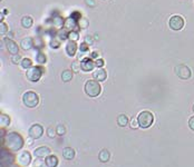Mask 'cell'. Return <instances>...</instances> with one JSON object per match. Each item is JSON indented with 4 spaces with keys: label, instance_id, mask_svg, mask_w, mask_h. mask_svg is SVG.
<instances>
[{
    "label": "cell",
    "instance_id": "836d02e7",
    "mask_svg": "<svg viewBox=\"0 0 194 167\" xmlns=\"http://www.w3.org/2000/svg\"><path fill=\"white\" fill-rule=\"evenodd\" d=\"M56 132L54 130V128H48V130H47V135H48V137H50V138H54L55 136H56Z\"/></svg>",
    "mask_w": 194,
    "mask_h": 167
},
{
    "label": "cell",
    "instance_id": "74e56055",
    "mask_svg": "<svg viewBox=\"0 0 194 167\" xmlns=\"http://www.w3.org/2000/svg\"><path fill=\"white\" fill-rule=\"evenodd\" d=\"M86 41H87V43H89V44H92V43H93V40L91 39V37H89V36H88V37L86 38Z\"/></svg>",
    "mask_w": 194,
    "mask_h": 167
},
{
    "label": "cell",
    "instance_id": "ba28073f",
    "mask_svg": "<svg viewBox=\"0 0 194 167\" xmlns=\"http://www.w3.org/2000/svg\"><path fill=\"white\" fill-rule=\"evenodd\" d=\"M29 137H31L32 139H39L44 134V128L41 125L39 124H34L31 127L29 128Z\"/></svg>",
    "mask_w": 194,
    "mask_h": 167
},
{
    "label": "cell",
    "instance_id": "4316f807",
    "mask_svg": "<svg viewBox=\"0 0 194 167\" xmlns=\"http://www.w3.org/2000/svg\"><path fill=\"white\" fill-rule=\"evenodd\" d=\"M56 133L58 136H63L66 134V127H65L64 125H58L56 128Z\"/></svg>",
    "mask_w": 194,
    "mask_h": 167
},
{
    "label": "cell",
    "instance_id": "8fae6325",
    "mask_svg": "<svg viewBox=\"0 0 194 167\" xmlns=\"http://www.w3.org/2000/svg\"><path fill=\"white\" fill-rule=\"evenodd\" d=\"M95 66H96L95 63H94V60H92L91 58L83 59L82 63H80V67H82V70H84V72H92Z\"/></svg>",
    "mask_w": 194,
    "mask_h": 167
},
{
    "label": "cell",
    "instance_id": "484cf974",
    "mask_svg": "<svg viewBox=\"0 0 194 167\" xmlns=\"http://www.w3.org/2000/svg\"><path fill=\"white\" fill-rule=\"evenodd\" d=\"M79 36H78V32H76V30H73V31H69L68 34V39L73 40V41H77Z\"/></svg>",
    "mask_w": 194,
    "mask_h": 167
},
{
    "label": "cell",
    "instance_id": "7c38bea8",
    "mask_svg": "<svg viewBox=\"0 0 194 167\" xmlns=\"http://www.w3.org/2000/svg\"><path fill=\"white\" fill-rule=\"evenodd\" d=\"M5 43H6V46H7V49H8V51L11 53V55H17V53H18L19 47L13 40L9 39V38H6Z\"/></svg>",
    "mask_w": 194,
    "mask_h": 167
},
{
    "label": "cell",
    "instance_id": "d4e9b609",
    "mask_svg": "<svg viewBox=\"0 0 194 167\" xmlns=\"http://www.w3.org/2000/svg\"><path fill=\"white\" fill-rule=\"evenodd\" d=\"M20 64H21L22 68H26V69H29L30 67H32V63H31V59L29 58H24L21 61H20Z\"/></svg>",
    "mask_w": 194,
    "mask_h": 167
},
{
    "label": "cell",
    "instance_id": "ac0fdd59",
    "mask_svg": "<svg viewBox=\"0 0 194 167\" xmlns=\"http://www.w3.org/2000/svg\"><path fill=\"white\" fill-rule=\"evenodd\" d=\"M77 26H78V22L74 18H67V20L65 21V27H66V29L69 30V31L75 30Z\"/></svg>",
    "mask_w": 194,
    "mask_h": 167
},
{
    "label": "cell",
    "instance_id": "9a60e30c",
    "mask_svg": "<svg viewBox=\"0 0 194 167\" xmlns=\"http://www.w3.org/2000/svg\"><path fill=\"white\" fill-rule=\"evenodd\" d=\"M76 51H77L76 41L68 40V43H67V45H66V53H68V56H70V57H74V56L76 55Z\"/></svg>",
    "mask_w": 194,
    "mask_h": 167
},
{
    "label": "cell",
    "instance_id": "603a6c76",
    "mask_svg": "<svg viewBox=\"0 0 194 167\" xmlns=\"http://www.w3.org/2000/svg\"><path fill=\"white\" fill-rule=\"evenodd\" d=\"M32 24H34V20H32L31 17L26 16V17H24V18L21 19V25H22L24 28H26V29L30 28V27L32 26Z\"/></svg>",
    "mask_w": 194,
    "mask_h": 167
},
{
    "label": "cell",
    "instance_id": "f1b7e54d",
    "mask_svg": "<svg viewBox=\"0 0 194 167\" xmlns=\"http://www.w3.org/2000/svg\"><path fill=\"white\" fill-rule=\"evenodd\" d=\"M34 167H47V165H46V162L41 160V158H38V160H35Z\"/></svg>",
    "mask_w": 194,
    "mask_h": 167
},
{
    "label": "cell",
    "instance_id": "52a82bcc",
    "mask_svg": "<svg viewBox=\"0 0 194 167\" xmlns=\"http://www.w3.org/2000/svg\"><path fill=\"white\" fill-rule=\"evenodd\" d=\"M168 25H170L171 29L173 30H181L184 27V19L182 18L181 16H172L170 18V21H168Z\"/></svg>",
    "mask_w": 194,
    "mask_h": 167
},
{
    "label": "cell",
    "instance_id": "7402d4cb",
    "mask_svg": "<svg viewBox=\"0 0 194 167\" xmlns=\"http://www.w3.org/2000/svg\"><path fill=\"white\" fill-rule=\"evenodd\" d=\"M61 79L63 81L68 82L73 79V70H69V69H66L64 72H61Z\"/></svg>",
    "mask_w": 194,
    "mask_h": 167
},
{
    "label": "cell",
    "instance_id": "ffe728a7",
    "mask_svg": "<svg viewBox=\"0 0 194 167\" xmlns=\"http://www.w3.org/2000/svg\"><path fill=\"white\" fill-rule=\"evenodd\" d=\"M128 122H130V120H128V117L124 114H121L120 116L117 117V124H118L120 127H126L128 125Z\"/></svg>",
    "mask_w": 194,
    "mask_h": 167
},
{
    "label": "cell",
    "instance_id": "cb8c5ba5",
    "mask_svg": "<svg viewBox=\"0 0 194 167\" xmlns=\"http://www.w3.org/2000/svg\"><path fill=\"white\" fill-rule=\"evenodd\" d=\"M0 125H1V127L9 126L10 125V117L6 114H1V116H0Z\"/></svg>",
    "mask_w": 194,
    "mask_h": 167
},
{
    "label": "cell",
    "instance_id": "d6986e66",
    "mask_svg": "<svg viewBox=\"0 0 194 167\" xmlns=\"http://www.w3.org/2000/svg\"><path fill=\"white\" fill-rule=\"evenodd\" d=\"M98 159L102 163H107L111 159V153L107 149H102L98 154Z\"/></svg>",
    "mask_w": 194,
    "mask_h": 167
},
{
    "label": "cell",
    "instance_id": "5bb4252c",
    "mask_svg": "<svg viewBox=\"0 0 194 167\" xmlns=\"http://www.w3.org/2000/svg\"><path fill=\"white\" fill-rule=\"evenodd\" d=\"M94 79L95 80H97V81H104V80H106V78H107V72H106V70L104 68H97L94 72Z\"/></svg>",
    "mask_w": 194,
    "mask_h": 167
},
{
    "label": "cell",
    "instance_id": "6da1fadb",
    "mask_svg": "<svg viewBox=\"0 0 194 167\" xmlns=\"http://www.w3.org/2000/svg\"><path fill=\"white\" fill-rule=\"evenodd\" d=\"M25 145V141L22 136L18 134L17 132H10L6 136V146L10 149L11 151H18L22 149Z\"/></svg>",
    "mask_w": 194,
    "mask_h": 167
},
{
    "label": "cell",
    "instance_id": "277c9868",
    "mask_svg": "<svg viewBox=\"0 0 194 167\" xmlns=\"http://www.w3.org/2000/svg\"><path fill=\"white\" fill-rule=\"evenodd\" d=\"M22 101L28 108H35L39 104V96L35 91H27L22 96Z\"/></svg>",
    "mask_w": 194,
    "mask_h": 167
},
{
    "label": "cell",
    "instance_id": "1f68e13d",
    "mask_svg": "<svg viewBox=\"0 0 194 167\" xmlns=\"http://www.w3.org/2000/svg\"><path fill=\"white\" fill-rule=\"evenodd\" d=\"M7 30H8V28H7V25H6L5 22L1 21V25H0V34L3 36V35L7 32Z\"/></svg>",
    "mask_w": 194,
    "mask_h": 167
},
{
    "label": "cell",
    "instance_id": "83f0119b",
    "mask_svg": "<svg viewBox=\"0 0 194 167\" xmlns=\"http://www.w3.org/2000/svg\"><path fill=\"white\" fill-rule=\"evenodd\" d=\"M36 59H37V61L39 63V64H45L46 63V56L41 53H38V55L36 56Z\"/></svg>",
    "mask_w": 194,
    "mask_h": 167
},
{
    "label": "cell",
    "instance_id": "f35d334b",
    "mask_svg": "<svg viewBox=\"0 0 194 167\" xmlns=\"http://www.w3.org/2000/svg\"><path fill=\"white\" fill-rule=\"evenodd\" d=\"M193 111H194V105H193Z\"/></svg>",
    "mask_w": 194,
    "mask_h": 167
},
{
    "label": "cell",
    "instance_id": "d6a6232c",
    "mask_svg": "<svg viewBox=\"0 0 194 167\" xmlns=\"http://www.w3.org/2000/svg\"><path fill=\"white\" fill-rule=\"evenodd\" d=\"M138 126H140V124H138L137 118H133V119L130 120V127L133 128V129H136V128H138Z\"/></svg>",
    "mask_w": 194,
    "mask_h": 167
},
{
    "label": "cell",
    "instance_id": "5b68a950",
    "mask_svg": "<svg viewBox=\"0 0 194 167\" xmlns=\"http://www.w3.org/2000/svg\"><path fill=\"white\" fill-rule=\"evenodd\" d=\"M44 74V69L40 68L39 66H32L30 67L26 72V77L28 78V80L32 82H36L41 78Z\"/></svg>",
    "mask_w": 194,
    "mask_h": 167
},
{
    "label": "cell",
    "instance_id": "3957f363",
    "mask_svg": "<svg viewBox=\"0 0 194 167\" xmlns=\"http://www.w3.org/2000/svg\"><path fill=\"white\" fill-rule=\"evenodd\" d=\"M137 120H138V124H140V127L149 128L151 127L153 122H154V116H153V114H152L151 111L143 110L138 114Z\"/></svg>",
    "mask_w": 194,
    "mask_h": 167
},
{
    "label": "cell",
    "instance_id": "7a4b0ae2",
    "mask_svg": "<svg viewBox=\"0 0 194 167\" xmlns=\"http://www.w3.org/2000/svg\"><path fill=\"white\" fill-rule=\"evenodd\" d=\"M85 93L87 94V96L92 97V98H95L97 96H99L102 91V87L99 85V82L97 80H87V82L85 84Z\"/></svg>",
    "mask_w": 194,
    "mask_h": 167
},
{
    "label": "cell",
    "instance_id": "8992f818",
    "mask_svg": "<svg viewBox=\"0 0 194 167\" xmlns=\"http://www.w3.org/2000/svg\"><path fill=\"white\" fill-rule=\"evenodd\" d=\"M174 72H175L176 76H177L178 78H181V79H183V80L189 79L192 75L191 69L187 66H185V65H178V66H176L175 68H174Z\"/></svg>",
    "mask_w": 194,
    "mask_h": 167
},
{
    "label": "cell",
    "instance_id": "2e32d148",
    "mask_svg": "<svg viewBox=\"0 0 194 167\" xmlns=\"http://www.w3.org/2000/svg\"><path fill=\"white\" fill-rule=\"evenodd\" d=\"M45 162L47 167H57L59 164V159L55 155H49V156L45 158Z\"/></svg>",
    "mask_w": 194,
    "mask_h": 167
},
{
    "label": "cell",
    "instance_id": "d590c367",
    "mask_svg": "<svg viewBox=\"0 0 194 167\" xmlns=\"http://www.w3.org/2000/svg\"><path fill=\"white\" fill-rule=\"evenodd\" d=\"M104 60L103 59H97V60L95 61V65H96V67H98V68H101V67H103L104 66Z\"/></svg>",
    "mask_w": 194,
    "mask_h": 167
},
{
    "label": "cell",
    "instance_id": "4dcf8cb0",
    "mask_svg": "<svg viewBox=\"0 0 194 167\" xmlns=\"http://www.w3.org/2000/svg\"><path fill=\"white\" fill-rule=\"evenodd\" d=\"M88 26V21L87 20H84L83 18H80L79 20H78V27H80V28H87Z\"/></svg>",
    "mask_w": 194,
    "mask_h": 167
},
{
    "label": "cell",
    "instance_id": "30bf717a",
    "mask_svg": "<svg viewBox=\"0 0 194 167\" xmlns=\"http://www.w3.org/2000/svg\"><path fill=\"white\" fill-rule=\"evenodd\" d=\"M34 155L37 158H46L49 155H51V151L50 148H48L46 146H41V147H38V148L35 149Z\"/></svg>",
    "mask_w": 194,
    "mask_h": 167
},
{
    "label": "cell",
    "instance_id": "e0dca14e",
    "mask_svg": "<svg viewBox=\"0 0 194 167\" xmlns=\"http://www.w3.org/2000/svg\"><path fill=\"white\" fill-rule=\"evenodd\" d=\"M75 155H76V153H75V151L72 147H65V148L63 149V157H64L65 159H67V160L74 159Z\"/></svg>",
    "mask_w": 194,
    "mask_h": 167
},
{
    "label": "cell",
    "instance_id": "44dd1931",
    "mask_svg": "<svg viewBox=\"0 0 194 167\" xmlns=\"http://www.w3.org/2000/svg\"><path fill=\"white\" fill-rule=\"evenodd\" d=\"M20 47L24 49V50H29L31 49L32 47V39L31 38H25V39L21 40V43H20Z\"/></svg>",
    "mask_w": 194,
    "mask_h": 167
},
{
    "label": "cell",
    "instance_id": "f546056e",
    "mask_svg": "<svg viewBox=\"0 0 194 167\" xmlns=\"http://www.w3.org/2000/svg\"><path fill=\"white\" fill-rule=\"evenodd\" d=\"M72 69H73V72H79V69H82V67H80V63L74 61V63L72 64Z\"/></svg>",
    "mask_w": 194,
    "mask_h": 167
},
{
    "label": "cell",
    "instance_id": "4fadbf2b",
    "mask_svg": "<svg viewBox=\"0 0 194 167\" xmlns=\"http://www.w3.org/2000/svg\"><path fill=\"white\" fill-rule=\"evenodd\" d=\"M13 160V156L10 151L7 149H1V164L6 165H11Z\"/></svg>",
    "mask_w": 194,
    "mask_h": 167
},
{
    "label": "cell",
    "instance_id": "8d00e7d4",
    "mask_svg": "<svg viewBox=\"0 0 194 167\" xmlns=\"http://www.w3.org/2000/svg\"><path fill=\"white\" fill-rule=\"evenodd\" d=\"M189 127L191 128L192 130H194V116H192L189 119Z\"/></svg>",
    "mask_w": 194,
    "mask_h": 167
},
{
    "label": "cell",
    "instance_id": "e575fe53",
    "mask_svg": "<svg viewBox=\"0 0 194 167\" xmlns=\"http://www.w3.org/2000/svg\"><path fill=\"white\" fill-rule=\"evenodd\" d=\"M11 60H12L13 64H18V63H20V56L17 53V55H12V58H11Z\"/></svg>",
    "mask_w": 194,
    "mask_h": 167
},
{
    "label": "cell",
    "instance_id": "9c48e42d",
    "mask_svg": "<svg viewBox=\"0 0 194 167\" xmlns=\"http://www.w3.org/2000/svg\"><path fill=\"white\" fill-rule=\"evenodd\" d=\"M18 163L21 166L26 167L28 166V165H30V163H31V155H30L29 151H22V153H20V154L18 155Z\"/></svg>",
    "mask_w": 194,
    "mask_h": 167
}]
</instances>
